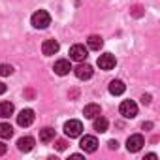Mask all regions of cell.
I'll use <instances>...</instances> for the list:
<instances>
[{
    "label": "cell",
    "instance_id": "cell-1",
    "mask_svg": "<svg viewBox=\"0 0 160 160\" xmlns=\"http://www.w3.org/2000/svg\"><path fill=\"white\" fill-rule=\"evenodd\" d=\"M30 23H32L34 28H47V27L51 25V15H49L45 10H38V12L32 15Z\"/></svg>",
    "mask_w": 160,
    "mask_h": 160
},
{
    "label": "cell",
    "instance_id": "cell-2",
    "mask_svg": "<svg viewBox=\"0 0 160 160\" xmlns=\"http://www.w3.org/2000/svg\"><path fill=\"white\" fill-rule=\"evenodd\" d=\"M81 132H83V124H81V121L70 119V121L64 122V134H66L70 139H72V138H79V136H81Z\"/></svg>",
    "mask_w": 160,
    "mask_h": 160
},
{
    "label": "cell",
    "instance_id": "cell-3",
    "mask_svg": "<svg viewBox=\"0 0 160 160\" xmlns=\"http://www.w3.org/2000/svg\"><path fill=\"white\" fill-rule=\"evenodd\" d=\"M119 111L124 119H134L138 115V106L134 100H122L121 106H119Z\"/></svg>",
    "mask_w": 160,
    "mask_h": 160
},
{
    "label": "cell",
    "instance_id": "cell-4",
    "mask_svg": "<svg viewBox=\"0 0 160 160\" xmlns=\"http://www.w3.org/2000/svg\"><path fill=\"white\" fill-rule=\"evenodd\" d=\"M143 145H145V139H143L141 134H134V136H130V138L126 139V149H128V152H138V151H141Z\"/></svg>",
    "mask_w": 160,
    "mask_h": 160
},
{
    "label": "cell",
    "instance_id": "cell-5",
    "mask_svg": "<svg viewBox=\"0 0 160 160\" xmlns=\"http://www.w3.org/2000/svg\"><path fill=\"white\" fill-rule=\"evenodd\" d=\"M70 58L75 60V62H83L87 58V47L81 45V43H75L70 47Z\"/></svg>",
    "mask_w": 160,
    "mask_h": 160
},
{
    "label": "cell",
    "instance_id": "cell-6",
    "mask_svg": "<svg viewBox=\"0 0 160 160\" xmlns=\"http://www.w3.org/2000/svg\"><path fill=\"white\" fill-rule=\"evenodd\" d=\"M79 147H81L85 152H96L98 139L94 136H85V138H81V141H79Z\"/></svg>",
    "mask_w": 160,
    "mask_h": 160
},
{
    "label": "cell",
    "instance_id": "cell-7",
    "mask_svg": "<svg viewBox=\"0 0 160 160\" xmlns=\"http://www.w3.org/2000/svg\"><path fill=\"white\" fill-rule=\"evenodd\" d=\"M115 57L111 55V53H104V55H100L98 57V66H100V70H113L115 68Z\"/></svg>",
    "mask_w": 160,
    "mask_h": 160
},
{
    "label": "cell",
    "instance_id": "cell-8",
    "mask_svg": "<svg viewBox=\"0 0 160 160\" xmlns=\"http://www.w3.org/2000/svg\"><path fill=\"white\" fill-rule=\"evenodd\" d=\"M32 122H34V111H32V109H23V111L17 115V124H19V126H25V128H27V126H30Z\"/></svg>",
    "mask_w": 160,
    "mask_h": 160
},
{
    "label": "cell",
    "instance_id": "cell-9",
    "mask_svg": "<svg viewBox=\"0 0 160 160\" xmlns=\"http://www.w3.org/2000/svg\"><path fill=\"white\" fill-rule=\"evenodd\" d=\"M58 42L57 40H45L43 43H42V53L45 55V57H51V55H55L57 51H58Z\"/></svg>",
    "mask_w": 160,
    "mask_h": 160
},
{
    "label": "cell",
    "instance_id": "cell-10",
    "mask_svg": "<svg viewBox=\"0 0 160 160\" xmlns=\"http://www.w3.org/2000/svg\"><path fill=\"white\" fill-rule=\"evenodd\" d=\"M53 70H55V73H57V75H66V73H70V70H72V64H70V60H66V58H60V60H57V62H55Z\"/></svg>",
    "mask_w": 160,
    "mask_h": 160
},
{
    "label": "cell",
    "instance_id": "cell-11",
    "mask_svg": "<svg viewBox=\"0 0 160 160\" xmlns=\"http://www.w3.org/2000/svg\"><path fill=\"white\" fill-rule=\"evenodd\" d=\"M17 149H19L21 152H30V151L34 149V138H30V136L19 138V139H17Z\"/></svg>",
    "mask_w": 160,
    "mask_h": 160
},
{
    "label": "cell",
    "instance_id": "cell-12",
    "mask_svg": "<svg viewBox=\"0 0 160 160\" xmlns=\"http://www.w3.org/2000/svg\"><path fill=\"white\" fill-rule=\"evenodd\" d=\"M75 75H77V79H81V81L91 79L92 77V66H89V64H79L75 68Z\"/></svg>",
    "mask_w": 160,
    "mask_h": 160
},
{
    "label": "cell",
    "instance_id": "cell-13",
    "mask_svg": "<svg viewBox=\"0 0 160 160\" xmlns=\"http://www.w3.org/2000/svg\"><path fill=\"white\" fill-rule=\"evenodd\" d=\"M124 91H126V85L121 81V79H113V81L109 83V92H111L113 96H121Z\"/></svg>",
    "mask_w": 160,
    "mask_h": 160
},
{
    "label": "cell",
    "instance_id": "cell-14",
    "mask_svg": "<svg viewBox=\"0 0 160 160\" xmlns=\"http://www.w3.org/2000/svg\"><path fill=\"white\" fill-rule=\"evenodd\" d=\"M83 115H85L87 119H94V117L102 115V109H100L98 104H87L85 109H83Z\"/></svg>",
    "mask_w": 160,
    "mask_h": 160
},
{
    "label": "cell",
    "instance_id": "cell-15",
    "mask_svg": "<svg viewBox=\"0 0 160 160\" xmlns=\"http://www.w3.org/2000/svg\"><path fill=\"white\" fill-rule=\"evenodd\" d=\"M108 126H109V122H108V119L106 117H102V115H98V117H94V122H92V128L96 130V132H108Z\"/></svg>",
    "mask_w": 160,
    "mask_h": 160
},
{
    "label": "cell",
    "instance_id": "cell-16",
    "mask_svg": "<svg viewBox=\"0 0 160 160\" xmlns=\"http://www.w3.org/2000/svg\"><path fill=\"white\" fill-rule=\"evenodd\" d=\"M87 43H89V49H92V51H100V49H102V45H104V40H102V36L92 34V36H89Z\"/></svg>",
    "mask_w": 160,
    "mask_h": 160
},
{
    "label": "cell",
    "instance_id": "cell-17",
    "mask_svg": "<svg viewBox=\"0 0 160 160\" xmlns=\"http://www.w3.org/2000/svg\"><path fill=\"white\" fill-rule=\"evenodd\" d=\"M13 104L12 102H0V119H8L10 115H13Z\"/></svg>",
    "mask_w": 160,
    "mask_h": 160
},
{
    "label": "cell",
    "instance_id": "cell-18",
    "mask_svg": "<svg viewBox=\"0 0 160 160\" xmlns=\"http://www.w3.org/2000/svg\"><path fill=\"white\" fill-rule=\"evenodd\" d=\"M53 139H55V130H53L51 126H45V128L40 130V141L49 143V141H53Z\"/></svg>",
    "mask_w": 160,
    "mask_h": 160
},
{
    "label": "cell",
    "instance_id": "cell-19",
    "mask_svg": "<svg viewBox=\"0 0 160 160\" xmlns=\"http://www.w3.org/2000/svg\"><path fill=\"white\" fill-rule=\"evenodd\" d=\"M13 136V128L10 122H0V138L2 139H10Z\"/></svg>",
    "mask_w": 160,
    "mask_h": 160
},
{
    "label": "cell",
    "instance_id": "cell-20",
    "mask_svg": "<svg viewBox=\"0 0 160 160\" xmlns=\"http://www.w3.org/2000/svg\"><path fill=\"white\" fill-rule=\"evenodd\" d=\"M13 73V66L12 64H0V75H12Z\"/></svg>",
    "mask_w": 160,
    "mask_h": 160
},
{
    "label": "cell",
    "instance_id": "cell-21",
    "mask_svg": "<svg viewBox=\"0 0 160 160\" xmlns=\"http://www.w3.org/2000/svg\"><path fill=\"white\" fill-rule=\"evenodd\" d=\"M55 147H57V151H64V149L68 147V143H66L64 139H57V143H55Z\"/></svg>",
    "mask_w": 160,
    "mask_h": 160
},
{
    "label": "cell",
    "instance_id": "cell-22",
    "mask_svg": "<svg viewBox=\"0 0 160 160\" xmlns=\"http://www.w3.org/2000/svg\"><path fill=\"white\" fill-rule=\"evenodd\" d=\"M141 13H143V12H141V6H134V8H132V15H134V17H141Z\"/></svg>",
    "mask_w": 160,
    "mask_h": 160
},
{
    "label": "cell",
    "instance_id": "cell-23",
    "mask_svg": "<svg viewBox=\"0 0 160 160\" xmlns=\"http://www.w3.org/2000/svg\"><path fill=\"white\" fill-rule=\"evenodd\" d=\"M6 151H8V145H6L4 141H0V156L6 154Z\"/></svg>",
    "mask_w": 160,
    "mask_h": 160
},
{
    "label": "cell",
    "instance_id": "cell-24",
    "mask_svg": "<svg viewBox=\"0 0 160 160\" xmlns=\"http://www.w3.org/2000/svg\"><path fill=\"white\" fill-rule=\"evenodd\" d=\"M141 102H143L145 106H149V104H151V94H143V96H141Z\"/></svg>",
    "mask_w": 160,
    "mask_h": 160
},
{
    "label": "cell",
    "instance_id": "cell-25",
    "mask_svg": "<svg viewBox=\"0 0 160 160\" xmlns=\"http://www.w3.org/2000/svg\"><path fill=\"white\" fill-rule=\"evenodd\" d=\"M108 147H109V149L113 151V149H117V147H119V143H117L115 139H109V141H108Z\"/></svg>",
    "mask_w": 160,
    "mask_h": 160
},
{
    "label": "cell",
    "instance_id": "cell-26",
    "mask_svg": "<svg viewBox=\"0 0 160 160\" xmlns=\"http://www.w3.org/2000/svg\"><path fill=\"white\" fill-rule=\"evenodd\" d=\"M152 128V122H143V130H151Z\"/></svg>",
    "mask_w": 160,
    "mask_h": 160
},
{
    "label": "cell",
    "instance_id": "cell-27",
    "mask_svg": "<svg viewBox=\"0 0 160 160\" xmlns=\"http://www.w3.org/2000/svg\"><path fill=\"white\" fill-rule=\"evenodd\" d=\"M4 92H6V85L0 81V94H4Z\"/></svg>",
    "mask_w": 160,
    "mask_h": 160
},
{
    "label": "cell",
    "instance_id": "cell-28",
    "mask_svg": "<svg viewBox=\"0 0 160 160\" xmlns=\"http://www.w3.org/2000/svg\"><path fill=\"white\" fill-rule=\"evenodd\" d=\"M145 158H149V160H154V158H156V154H152V152H151V154H147Z\"/></svg>",
    "mask_w": 160,
    "mask_h": 160
}]
</instances>
